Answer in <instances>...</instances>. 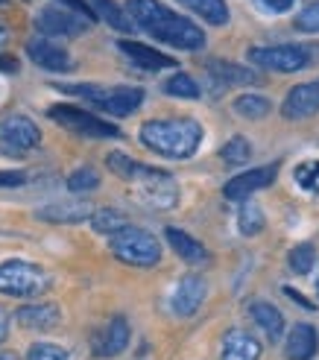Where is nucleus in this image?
<instances>
[{"label":"nucleus","instance_id":"obj_29","mask_svg":"<svg viewBox=\"0 0 319 360\" xmlns=\"http://www.w3.org/2000/svg\"><path fill=\"white\" fill-rule=\"evenodd\" d=\"M313 264H316V246H313V243H299V246L290 249V255H287L290 273H296V276H308Z\"/></svg>","mask_w":319,"mask_h":360},{"label":"nucleus","instance_id":"obj_15","mask_svg":"<svg viewBox=\"0 0 319 360\" xmlns=\"http://www.w3.org/2000/svg\"><path fill=\"white\" fill-rule=\"evenodd\" d=\"M15 319H18V326L27 331H50L62 322V308L53 302H32V304L18 308Z\"/></svg>","mask_w":319,"mask_h":360},{"label":"nucleus","instance_id":"obj_33","mask_svg":"<svg viewBox=\"0 0 319 360\" xmlns=\"http://www.w3.org/2000/svg\"><path fill=\"white\" fill-rule=\"evenodd\" d=\"M97 188H100V173L91 167H79L67 176V191H74V193H88Z\"/></svg>","mask_w":319,"mask_h":360},{"label":"nucleus","instance_id":"obj_38","mask_svg":"<svg viewBox=\"0 0 319 360\" xmlns=\"http://www.w3.org/2000/svg\"><path fill=\"white\" fill-rule=\"evenodd\" d=\"M255 4H258V9H263V12L285 15V12H290V9H293L296 0H255Z\"/></svg>","mask_w":319,"mask_h":360},{"label":"nucleus","instance_id":"obj_43","mask_svg":"<svg viewBox=\"0 0 319 360\" xmlns=\"http://www.w3.org/2000/svg\"><path fill=\"white\" fill-rule=\"evenodd\" d=\"M0 360H21V357L12 354V352H0Z\"/></svg>","mask_w":319,"mask_h":360},{"label":"nucleus","instance_id":"obj_22","mask_svg":"<svg viewBox=\"0 0 319 360\" xmlns=\"http://www.w3.org/2000/svg\"><path fill=\"white\" fill-rule=\"evenodd\" d=\"M164 238H167V243H170V249L179 255L182 261H188V264H205L211 255H208V249L197 240V238H190L188 231H182V229H167L164 231Z\"/></svg>","mask_w":319,"mask_h":360},{"label":"nucleus","instance_id":"obj_24","mask_svg":"<svg viewBox=\"0 0 319 360\" xmlns=\"http://www.w3.org/2000/svg\"><path fill=\"white\" fill-rule=\"evenodd\" d=\"M252 319L261 326V331L267 334L270 340H281V334H285V316H281V311L275 308V304L270 302H252L249 308Z\"/></svg>","mask_w":319,"mask_h":360},{"label":"nucleus","instance_id":"obj_46","mask_svg":"<svg viewBox=\"0 0 319 360\" xmlns=\"http://www.w3.org/2000/svg\"><path fill=\"white\" fill-rule=\"evenodd\" d=\"M316 296H319V278H316Z\"/></svg>","mask_w":319,"mask_h":360},{"label":"nucleus","instance_id":"obj_7","mask_svg":"<svg viewBox=\"0 0 319 360\" xmlns=\"http://www.w3.org/2000/svg\"><path fill=\"white\" fill-rule=\"evenodd\" d=\"M132 193L141 205H147L152 211H170L179 202V185L167 170L150 167L144 176L132 182Z\"/></svg>","mask_w":319,"mask_h":360},{"label":"nucleus","instance_id":"obj_10","mask_svg":"<svg viewBox=\"0 0 319 360\" xmlns=\"http://www.w3.org/2000/svg\"><path fill=\"white\" fill-rule=\"evenodd\" d=\"M47 115H50V120H56L59 126H65V129L77 132V135H88V138H117L120 135L117 126L105 123L103 117H97L91 112H82L77 105H53Z\"/></svg>","mask_w":319,"mask_h":360},{"label":"nucleus","instance_id":"obj_8","mask_svg":"<svg viewBox=\"0 0 319 360\" xmlns=\"http://www.w3.org/2000/svg\"><path fill=\"white\" fill-rule=\"evenodd\" d=\"M41 143V129L27 115H9L0 123V153L9 158H24Z\"/></svg>","mask_w":319,"mask_h":360},{"label":"nucleus","instance_id":"obj_41","mask_svg":"<svg viewBox=\"0 0 319 360\" xmlns=\"http://www.w3.org/2000/svg\"><path fill=\"white\" fill-rule=\"evenodd\" d=\"M6 337H9V314L0 308V343H4Z\"/></svg>","mask_w":319,"mask_h":360},{"label":"nucleus","instance_id":"obj_44","mask_svg":"<svg viewBox=\"0 0 319 360\" xmlns=\"http://www.w3.org/2000/svg\"><path fill=\"white\" fill-rule=\"evenodd\" d=\"M6 4H9V0H0V6H6Z\"/></svg>","mask_w":319,"mask_h":360},{"label":"nucleus","instance_id":"obj_2","mask_svg":"<svg viewBox=\"0 0 319 360\" xmlns=\"http://www.w3.org/2000/svg\"><path fill=\"white\" fill-rule=\"evenodd\" d=\"M141 143L155 155H164L173 161H185L200 150L202 143V126L190 117H173V120H147L141 126Z\"/></svg>","mask_w":319,"mask_h":360},{"label":"nucleus","instance_id":"obj_20","mask_svg":"<svg viewBox=\"0 0 319 360\" xmlns=\"http://www.w3.org/2000/svg\"><path fill=\"white\" fill-rule=\"evenodd\" d=\"M223 360H261V343L240 328H232L223 337Z\"/></svg>","mask_w":319,"mask_h":360},{"label":"nucleus","instance_id":"obj_40","mask_svg":"<svg viewBox=\"0 0 319 360\" xmlns=\"http://www.w3.org/2000/svg\"><path fill=\"white\" fill-rule=\"evenodd\" d=\"M21 65H18L15 56H0V74H18Z\"/></svg>","mask_w":319,"mask_h":360},{"label":"nucleus","instance_id":"obj_27","mask_svg":"<svg viewBox=\"0 0 319 360\" xmlns=\"http://www.w3.org/2000/svg\"><path fill=\"white\" fill-rule=\"evenodd\" d=\"M105 167H109L117 179H126V182H138V179L150 170L147 165H141V161L123 155V153H112L109 158H105Z\"/></svg>","mask_w":319,"mask_h":360},{"label":"nucleus","instance_id":"obj_12","mask_svg":"<svg viewBox=\"0 0 319 360\" xmlns=\"http://www.w3.org/2000/svg\"><path fill=\"white\" fill-rule=\"evenodd\" d=\"M126 346H129V322L120 314H115L91 340L94 357H117Z\"/></svg>","mask_w":319,"mask_h":360},{"label":"nucleus","instance_id":"obj_3","mask_svg":"<svg viewBox=\"0 0 319 360\" xmlns=\"http://www.w3.org/2000/svg\"><path fill=\"white\" fill-rule=\"evenodd\" d=\"M65 94L85 97L88 103H94L100 112L115 115V117H129L141 109L144 103V88L135 85H117V88H100V85H62Z\"/></svg>","mask_w":319,"mask_h":360},{"label":"nucleus","instance_id":"obj_42","mask_svg":"<svg viewBox=\"0 0 319 360\" xmlns=\"http://www.w3.org/2000/svg\"><path fill=\"white\" fill-rule=\"evenodd\" d=\"M9 41V27L6 24H0V47H4Z\"/></svg>","mask_w":319,"mask_h":360},{"label":"nucleus","instance_id":"obj_23","mask_svg":"<svg viewBox=\"0 0 319 360\" xmlns=\"http://www.w3.org/2000/svg\"><path fill=\"white\" fill-rule=\"evenodd\" d=\"M85 4L91 6V12L97 15V21H105L117 32H132L129 15H126V9H120L117 0H85Z\"/></svg>","mask_w":319,"mask_h":360},{"label":"nucleus","instance_id":"obj_31","mask_svg":"<svg viewBox=\"0 0 319 360\" xmlns=\"http://www.w3.org/2000/svg\"><path fill=\"white\" fill-rule=\"evenodd\" d=\"M220 155H223L226 165H232V167L246 165V161H249V155H252V143L237 135V138H232V141H228L226 147L220 150Z\"/></svg>","mask_w":319,"mask_h":360},{"label":"nucleus","instance_id":"obj_28","mask_svg":"<svg viewBox=\"0 0 319 360\" xmlns=\"http://www.w3.org/2000/svg\"><path fill=\"white\" fill-rule=\"evenodd\" d=\"M235 112L246 120H261L270 115V100L261 97V94H240L235 100Z\"/></svg>","mask_w":319,"mask_h":360},{"label":"nucleus","instance_id":"obj_34","mask_svg":"<svg viewBox=\"0 0 319 360\" xmlns=\"http://www.w3.org/2000/svg\"><path fill=\"white\" fill-rule=\"evenodd\" d=\"M293 24L299 32H319V0H311L305 9H299Z\"/></svg>","mask_w":319,"mask_h":360},{"label":"nucleus","instance_id":"obj_18","mask_svg":"<svg viewBox=\"0 0 319 360\" xmlns=\"http://www.w3.org/2000/svg\"><path fill=\"white\" fill-rule=\"evenodd\" d=\"M117 50H120L132 65L144 68V70H164V68H173V65H176L173 56H164V53H158L155 47H147V44H141V41L120 39V41H117Z\"/></svg>","mask_w":319,"mask_h":360},{"label":"nucleus","instance_id":"obj_36","mask_svg":"<svg viewBox=\"0 0 319 360\" xmlns=\"http://www.w3.org/2000/svg\"><path fill=\"white\" fill-rule=\"evenodd\" d=\"M27 360H67V352L53 343H35V346H30Z\"/></svg>","mask_w":319,"mask_h":360},{"label":"nucleus","instance_id":"obj_35","mask_svg":"<svg viewBox=\"0 0 319 360\" xmlns=\"http://www.w3.org/2000/svg\"><path fill=\"white\" fill-rule=\"evenodd\" d=\"M296 182L308 193H319V161H305L296 167Z\"/></svg>","mask_w":319,"mask_h":360},{"label":"nucleus","instance_id":"obj_6","mask_svg":"<svg viewBox=\"0 0 319 360\" xmlns=\"http://www.w3.org/2000/svg\"><path fill=\"white\" fill-rule=\"evenodd\" d=\"M249 62L263 70L278 74H296L313 62H319V44H273V47H252Z\"/></svg>","mask_w":319,"mask_h":360},{"label":"nucleus","instance_id":"obj_5","mask_svg":"<svg viewBox=\"0 0 319 360\" xmlns=\"http://www.w3.org/2000/svg\"><path fill=\"white\" fill-rule=\"evenodd\" d=\"M109 249L120 264L141 266V269H150L162 261V243H158L150 231L135 229V226H126V229H120L117 235H112Z\"/></svg>","mask_w":319,"mask_h":360},{"label":"nucleus","instance_id":"obj_25","mask_svg":"<svg viewBox=\"0 0 319 360\" xmlns=\"http://www.w3.org/2000/svg\"><path fill=\"white\" fill-rule=\"evenodd\" d=\"M176 4L190 9L193 15H200L202 21L214 24V27H226L228 24V6H226V0H176Z\"/></svg>","mask_w":319,"mask_h":360},{"label":"nucleus","instance_id":"obj_32","mask_svg":"<svg viewBox=\"0 0 319 360\" xmlns=\"http://www.w3.org/2000/svg\"><path fill=\"white\" fill-rule=\"evenodd\" d=\"M164 91H167L170 97L197 100V97H200V85H197V79L188 77V74H176V77H170V79L164 82Z\"/></svg>","mask_w":319,"mask_h":360},{"label":"nucleus","instance_id":"obj_17","mask_svg":"<svg viewBox=\"0 0 319 360\" xmlns=\"http://www.w3.org/2000/svg\"><path fill=\"white\" fill-rule=\"evenodd\" d=\"M319 112V94H316V85L305 82V85H296L287 91L285 103H281V115L287 120H302Z\"/></svg>","mask_w":319,"mask_h":360},{"label":"nucleus","instance_id":"obj_16","mask_svg":"<svg viewBox=\"0 0 319 360\" xmlns=\"http://www.w3.org/2000/svg\"><path fill=\"white\" fill-rule=\"evenodd\" d=\"M94 214L91 202L85 200H62V202H50L44 208L35 211V217L41 223H59V226H77L82 220H88Z\"/></svg>","mask_w":319,"mask_h":360},{"label":"nucleus","instance_id":"obj_45","mask_svg":"<svg viewBox=\"0 0 319 360\" xmlns=\"http://www.w3.org/2000/svg\"><path fill=\"white\" fill-rule=\"evenodd\" d=\"M313 85H316V94H319V79H316V82H313Z\"/></svg>","mask_w":319,"mask_h":360},{"label":"nucleus","instance_id":"obj_14","mask_svg":"<svg viewBox=\"0 0 319 360\" xmlns=\"http://www.w3.org/2000/svg\"><path fill=\"white\" fill-rule=\"evenodd\" d=\"M275 173H278L275 165H273V167H255V170L237 173L235 179H228V182H226L223 196H226V200H232V202H240V200H246V196H252L255 191L273 185Z\"/></svg>","mask_w":319,"mask_h":360},{"label":"nucleus","instance_id":"obj_37","mask_svg":"<svg viewBox=\"0 0 319 360\" xmlns=\"http://www.w3.org/2000/svg\"><path fill=\"white\" fill-rule=\"evenodd\" d=\"M53 4H59V6H65V9H70V12H77V15H82L85 21H97V15L91 12V6L85 4V0H53Z\"/></svg>","mask_w":319,"mask_h":360},{"label":"nucleus","instance_id":"obj_21","mask_svg":"<svg viewBox=\"0 0 319 360\" xmlns=\"http://www.w3.org/2000/svg\"><path fill=\"white\" fill-rule=\"evenodd\" d=\"M205 68H208V74L214 77L217 82H223V85H258L261 82L258 70H249L243 65H232V62H223V59H211Z\"/></svg>","mask_w":319,"mask_h":360},{"label":"nucleus","instance_id":"obj_9","mask_svg":"<svg viewBox=\"0 0 319 360\" xmlns=\"http://www.w3.org/2000/svg\"><path fill=\"white\" fill-rule=\"evenodd\" d=\"M35 30H39L44 39H79V35L91 30V21H85L82 15L70 12L59 4H50L35 15Z\"/></svg>","mask_w":319,"mask_h":360},{"label":"nucleus","instance_id":"obj_4","mask_svg":"<svg viewBox=\"0 0 319 360\" xmlns=\"http://www.w3.org/2000/svg\"><path fill=\"white\" fill-rule=\"evenodd\" d=\"M50 273L30 261H4L0 264V293L12 299H39L50 290Z\"/></svg>","mask_w":319,"mask_h":360},{"label":"nucleus","instance_id":"obj_26","mask_svg":"<svg viewBox=\"0 0 319 360\" xmlns=\"http://www.w3.org/2000/svg\"><path fill=\"white\" fill-rule=\"evenodd\" d=\"M88 220H91V229H94V231H100V235H109V238L117 235L120 229L129 226V223H126V214L117 211V208H97Z\"/></svg>","mask_w":319,"mask_h":360},{"label":"nucleus","instance_id":"obj_39","mask_svg":"<svg viewBox=\"0 0 319 360\" xmlns=\"http://www.w3.org/2000/svg\"><path fill=\"white\" fill-rule=\"evenodd\" d=\"M27 182V173L21 170H0V188H21Z\"/></svg>","mask_w":319,"mask_h":360},{"label":"nucleus","instance_id":"obj_13","mask_svg":"<svg viewBox=\"0 0 319 360\" xmlns=\"http://www.w3.org/2000/svg\"><path fill=\"white\" fill-rule=\"evenodd\" d=\"M208 296V281L202 276H185L179 284H176V290L170 296V308L176 316H193L200 311V304L205 302Z\"/></svg>","mask_w":319,"mask_h":360},{"label":"nucleus","instance_id":"obj_1","mask_svg":"<svg viewBox=\"0 0 319 360\" xmlns=\"http://www.w3.org/2000/svg\"><path fill=\"white\" fill-rule=\"evenodd\" d=\"M126 15L129 21L138 24L152 39L164 41L179 50H200L205 47V32L185 15H176L158 0H126Z\"/></svg>","mask_w":319,"mask_h":360},{"label":"nucleus","instance_id":"obj_19","mask_svg":"<svg viewBox=\"0 0 319 360\" xmlns=\"http://www.w3.org/2000/svg\"><path fill=\"white\" fill-rule=\"evenodd\" d=\"M316 349H319L316 328L308 326V322H299V326H293V331L287 334V343H285L287 360H313Z\"/></svg>","mask_w":319,"mask_h":360},{"label":"nucleus","instance_id":"obj_30","mask_svg":"<svg viewBox=\"0 0 319 360\" xmlns=\"http://www.w3.org/2000/svg\"><path fill=\"white\" fill-rule=\"evenodd\" d=\"M237 229H240V235H246V238L258 235V231L263 229V211H261V205L243 202V208L237 214Z\"/></svg>","mask_w":319,"mask_h":360},{"label":"nucleus","instance_id":"obj_11","mask_svg":"<svg viewBox=\"0 0 319 360\" xmlns=\"http://www.w3.org/2000/svg\"><path fill=\"white\" fill-rule=\"evenodd\" d=\"M27 56L32 59V65L53 70V74H67V70H74L70 53L53 39H44V35H35V39L27 41Z\"/></svg>","mask_w":319,"mask_h":360}]
</instances>
